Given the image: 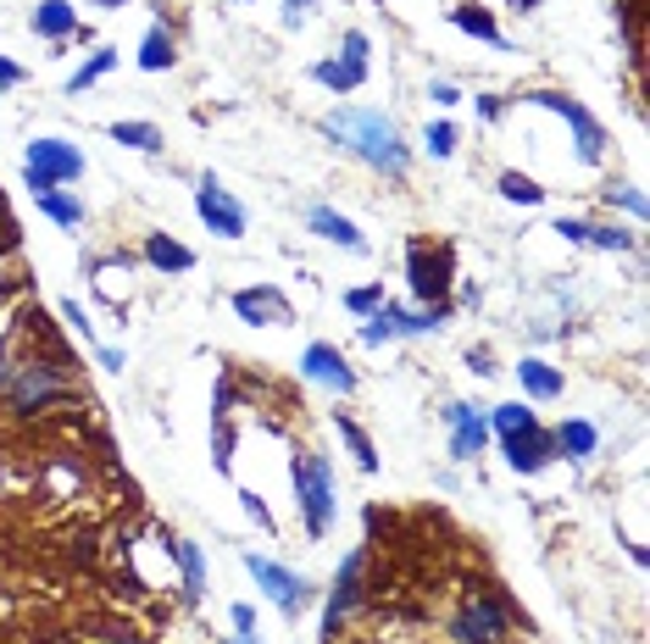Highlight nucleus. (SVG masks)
I'll list each match as a JSON object with an SVG mask.
<instances>
[{
	"label": "nucleus",
	"instance_id": "1",
	"mask_svg": "<svg viewBox=\"0 0 650 644\" xmlns=\"http://www.w3.org/2000/svg\"><path fill=\"white\" fill-rule=\"evenodd\" d=\"M322 134H329L340 150H351L357 162H368L373 173H390V178H406V173H412V150H406L401 128H395L384 112L334 106L329 117H322Z\"/></svg>",
	"mask_w": 650,
	"mask_h": 644
},
{
	"label": "nucleus",
	"instance_id": "2",
	"mask_svg": "<svg viewBox=\"0 0 650 644\" xmlns=\"http://www.w3.org/2000/svg\"><path fill=\"white\" fill-rule=\"evenodd\" d=\"M289 484H295V506H300L306 533L322 539V533H329V522H334V467H329V456L300 450L289 461Z\"/></svg>",
	"mask_w": 650,
	"mask_h": 644
},
{
	"label": "nucleus",
	"instance_id": "3",
	"mask_svg": "<svg viewBox=\"0 0 650 644\" xmlns=\"http://www.w3.org/2000/svg\"><path fill=\"white\" fill-rule=\"evenodd\" d=\"M512 600L501 589H478L462 600V611L451 616V638L456 644H506L512 638Z\"/></svg>",
	"mask_w": 650,
	"mask_h": 644
},
{
	"label": "nucleus",
	"instance_id": "4",
	"mask_svg": "<svg viewBox=\"0 0 650 644\" xmlns=\"http://www.w3.org/2000/svg\"><path fill=\"white\" fill-rule=\"evenodd\" d=\"M445 316H451V305H423V311H406V305H395V300H384L368 322H362V345H390V340H417V334H440L445 329Z\"/></svg>",
	"mask_w": 650,
	"mask_h": 644
},
{
	"label": "nucleus",
	"instance_id": "5",
	"mask_svg": "<svg viewBox=\"0 0 650 644\" xmlns=\"http://www.w3.org/2000/svg\"><path fill=\"white\" fill-rule=\"evenodd\" d=\"M79 173H84V156H79V145H68V139H34L29 156H23V184H29V195H51V189L73 184Z\"/></svg>",
	"mask_w": 650,
	"mask_h": 644
},
{
	"label": "nucleus",
	"instance_id": "6",
	"mask_svg": "<svg viewBox=\"0 0 650 644\" xmlns=\"http://www.w3.org/2000/svg\"><path fill=\"white\" fill-rule=\"evenodd\" d=\"M523 101H528V106L556 112V117L572 128V139H578V162H584V167H595V162L606 156V128H600V117H595V112H584L572 95H561V90H528Z\"/></svg>",
	"mask_w": 650,
	"mask_h": 644
},
{
	"label": "nucleus",
	"instance_id": "7",
	"mask_svg": "<svg viewBox=\"0 0 650 644\" xmlns=\"http://www.w3.org/2000/svg\"><path fill=\"white\" fill-rule=\"evenodd\" d=\"M245 572L256 578V589L283 611V616H300L306 605H311V583L295 572V567H283V561H272V555H256V550H245Z\"/></svg>",
	"mask_w": 650,
	"mask_h": 644
},
{
	"label": "nucleus",
	"instance_id": "8",
	"mask_svg": "<svg viewBox=\"0 0 650 644\" xmlns=\"http://www.w3.org/2000/svg\"><path fill=\"white\" fill-rule=\"evenodd\" d=\"M406 278H412V294L423 300V305H445V294H451V278H456V256L440 245H423V239H412L406 245Z\"/></svg>",
	"mask_w": 650,
	"mask_h": 644
},
{
	"label": "nucleus",
	"instance_id": "9",
	"mask_svg": "<svg viewBox=\"0 0 650 644\" xmlns=\"http://www.w3.org/2000/svg\"><path fill=\"white\" fill-rule=\"evenodd\" d=\"M362 567H368V550H351L345 561H340V572H334V589H329V605H322V644H334L340 638V627H345V616L362 605Z\"/></svg>",
	"mask_w": 650,
	"mask_h": 644
},
{
	"label": "nucleus",
	"instance_id": "10",
	"mask_svg": "<svg viewBox=\"0 0 650 644\" xmlns=\"http://www.w3.org/2000/svg\"><path fill=\"white\" fill-rule=\"evenodd\" d=\"M195 211H200V222H206L217 239H245V206L223 189V178L200 173V184H195Z\"/></svg>",
	"mask_w": 650,
	"mask_h": 644
},
{
	"label": "nucleus",
	"instance_id": "11",
	"mask_svg": "<svg viewBox=\"0 0 650 644\" xmlns=\"http://www.w3.org/2000/svg\"><path fill=\"white\" fill-rule=\"evenodd\" d=\"M56 395H68V378H62L56 367H45V362H29V367H18V378L7 384V401H12V412H40V406H51Z\"/></svg>",
	"mask_w": 650,
	"mask_h": 644
},
{
	"label": "nucleus",
	"instance_id": "12",
	"mask_svg": "<svg viewBox=\"0 0 650 644\" xmlns=\"http://www.w3.org/2000/svg\"><path fill=\"white\" fill-rule=\"evenodd\" d=\"M440 417H445V428H451V456H456V461H478L484 445H489V417H484L478 406H467V401H451Z\"/></svg>",
	"mask_w": 650,
	"mask_h": 644
},
{
	"label": "nucleus",
	"instance_id": "13",
	"mask_svg": "<svg viewBox=\"0 0 650 644\" xmlns=\"http://www.w3.org/2000/svg\"><path fill=\"white\" fill-rule=\"evenodd\" d=\"M300 378H311V384H322V389H334V395H351V389H357V367L345 362V351L322 345V340L300 351Z\"/></svg>",
	"mask_w": 650,
	"mask_h": 644
},
{
	"label": "nucleus",
	"instance_id": "14",
	"mask_svg": "<svg viewBox=\"0 0 650 644\" xmlns=\"http://www.w3.org/2000/svg\"><path fill=\"white\" fill-rule=\"evenodd\" d=\"M506 445V461H512V472H523V478H534L539 467H550L556 461V434L550 428H528V434H512V439H501Z\"/></svg>",
	"mask_w": 650,
	"mask_h": 644
},
{
	"label": "nucleus",
	"instance_id": "15",
	"mask_svg": "<svg viewBox=\"0 0 650 644\" xmlns=\"http://www.w3.org/2000/svg\"><path fill=\"white\" fill-rule=\"evenodd\" d=\"M306 228H311L317 239H329V245H345V250L368 256V239H362V228H357L351 217H340L334 206H311V211H306Z\"/></svg>",
	"mask_w": 650,
	"mask_h": 644
},
{
	"label": "nucleus",
	"instance_id": "16",
	"mask_svg": "<svg viewBox=\"0 0 650 644\" xmlns=\"http://www.w3.org/2000/svg\"><path fill=\"white\" fill-rule=\"evenodd\" d=\"M234 311L245 316V322H289V300L278 294V289H239L234 294Z\"/></svg>",
	"mask_w": 650,
	"mask_h": 644
},
{
	"label": "nucleus",
	"instance_id": "17",
	"mask_svg": "<svg viewBox=\"0 0 650 644\" xmlns=\"http://www.w3.org/2000/svg\"><path fill=\"white\" fill-rule=\"evenodd\" d=\"M34 34L40 40H73V34H84V23H79V12L68 7V0H40L34 7Z\"/></svg>",
	"mask_w": 650,
	"mask_h": 644
},
{
	"label": "nucleus",
	"instance_id": "18",
	"mask_svg": "<svg viewBox=\"0 0 650 644\" xmlns=\"http://www.w3.org/2000/svg\"><path fill=\"white\" fill-rule=\"evenodd\" d=\"M517 378H523V395H534V401H556L567 389V378L550 362H539V356H523L517 362Z\"/></svg>",
	"mask_w": 650,
	"mask_h": 644
},
{
	"label": "nucleus",
	"instance_id": "19",
	"mask_svg": "<svg viewBox=\"0 0 650 644\" xmlns=\"http://www.w3.org/2000/svg\"><path fill=\"white\" fill-rule=\"evenodd\" d=\"M550 434H556V456H567V461H584V456H595V445H600V428L584 423V417H567V423L550 428Z\"/></svg>",
	"mask_w": 650,
	"mask_h": 644
},
{
	"label": "nucleus",
	"instance_id": "20",
	"mask_svg": "<svg viewBox=\"0 0 650 644\" xmlns=\"http://www.w3.org/2000/svg\"><path fill=\"white\" fill-rule=\"evenodd\" d=\"M167 550H173V561L184 572V600H200L206 594V555H200V544L195 539H173Z\"/></svg>",
	"mask_w": 650,
	"mask_h": 644
},
{
	"label": "nucleus",
	"instance_id": "21",
	"mask_svg": "<svg viewBox=\"0 0 650 644\" xmlns=\"http://www.w3.org/2000/svg\"><path fill=\"white\" fill-rule=\"evenodd\" d=\"M311 79H317L322 90H329V95H340V101H345L351 90H362V84H368V67H351V62H340V56H334V62H317V67H311Z\"/></svg>",
	"mask_w": 650,
	"mask_h": 644
},
{
	"label": "nucleus",
	"instance_id": "22",
	"mask_svg": "<svg viewBox=\"0 0 650 644\" xmlns=\"http://www.w3.org/2000/svg\"><path fill=\"white\" fill-rule=\"evenodd\" d=\"M145 261H151L156 272H189V267H195V250L178 245V239H167V233H151V239H145Z\"/></svg>",
	"mask_w": 650,
	"mask_h": 644
},
{
	"label": "nucleus",
	"instance_id": "23",
	"mask_svg": "<svg viewBox=\"0 0 650 644\" xmlns=\"http://www.w3.org/2000/svg\"><path fill=\"white\" fill-rule=\"evenodd\" d=\"M178 62V45H173V34L156 23V29H145V40H140V67L145 73H167Z\"/></svg>",
	"mask_w": 650,
	"mask_h": 644
},
{
	"label": "nucleus",
	"instance_id": "24",
	"mask_svg": "<svg viewBox=\"0 0 650 644\" xmlns=\"http://www.w3.org/2000/svg\"><path fill=\"white\" fill-rule=\"evenodd\" d=\"M451 23H456L462 34H473V40H484V45H495V51H506V34L495 29V18H489L484 7H456V12H451Z\"/></svg>",
	"mask_w": 650,
	"mask_h": 644
},
{
	"label": "nucleus",
	"instance_id": "25",
	"mask_svg": "<svg viewBox=\"0 0 650 644\" xmlns=\"http://www.w3.org/2000/svg\"><path fill=\"white\" fill-rule=\"evenodd\" d=\"M334 428H340V439L351 445L357 467H362V472H379V450H373V439L362 434V423H357V417H345V412H334Z\"/></svg>",
	"mask_w": 650,
	"mask_h": 644
},
{
	"label": "nucleus",
	"instance_id": "26",
	"mask_svg": "<svg viewBox=\"0 0 650 644\" xmlns=\"http://www.w3.org/2000/svg\"><path fill=\"white\" fill-rule=\"evenodd\" d=\"M539 417L523 406V401H506V406H495L489 412V434H501V439H512V434H528Z\"/></svg>",
	"mask_w": 650,
	"mask_h": 644
},
{
	"label": "nucleus",
	"instance_id": "27",
	"mask_svg": "<svg viewBox=\"0 0 650 644\" xmlns=\"http://www.w3.org/2000/svg\"><path fill=\"white\" fill-rule=\"evenodd\" d=\"M112 139L128 145V150H145V156L162 150V128L156 123H112Z\"/></svg>",
	"mask_w": 650,
	"mask_h": 644
},
{
	"label": "nucleus",
	"instance_id": "28",
	"mask_svg": "<svg viewBox=\"0 0 650 644\" xmlns=\"http://www.w3.org/2000/svg\"><path fill=\"white\" fill-rule=\"evenodd\" d=\"M112 67H117V51H112V45H101V51H95V56H90V62H84V67H79L73 79H68V95H79V90L101 84V79H106Z\"/></svg>",
	"mask_w": 650,
	"mask_h": 644
},
{
	"label": "nucleus",
	"instance_id": "29",
	"mask_svg": "<svg viewBox=\"0 0 650 644\" xmlns=\"http://www.w3.org/2000/svg\"><path fill=\"white\" fill-rule=\"evenodd\" d=\"M34 200H40V211H45L51 222H62V228H79V222H84V200H73V195H62V189L34 195Z\"/></svg>",
	"mask_w": 650,
	"mask_h": 644
},
{
	"label": "nucleus",
	"instance_id": "30",
	"mask_svg": "<svg viewBox=\"0 0 650 644\" xmlns=\"http://www.w3.org/2000/svg\"><path fill=\"white\" fill-rule=\"evenodd\" d=\"M501 195H506L512 206H539V200H545V189H539L528 173H501Z\"/></svg>",
	"mask_w": 650,
	"mask_h": 644
},
{
	"label": "nucleus",
	"instance_id": "31",
	"mask_svg": "<svg viewBox=\"0 0 650 644\" xmlns=\"http://www.w3.org/2000/svg\"><path fill=\"white\" fill-rule=\"evenodd\" d=\"M423 150H429L434 162L456 156V123H429V134H423Z\"/></svg>",
	"mask_w": 650,
	"mask_h": 644
},
{
	"label": "nucleus",
	"instance_id": "32",
	"mask_svg": "<svg viewBox=\"0 0 650 644\" xmlns=\"http://www.w3.org/2000/svg\"><path fill=\"white\" fill-rule=\"evenodd\" d=\"M584 245H595V250H633L639 239H633V233H622V228H589V233H584Z\"/></svg>",
	"mask_w": 650,
	"mask_h": 644
},
{
	"label": "nucleus",
	"instance_id": "33",
	"mask_svg": "<svg viewBox=\"0 0 650 644\" xmlns=\"http://www.w3.org/2000/svg\"><path fill=\"white\" fill-rule=\"evenodd\" d=\"M384 305V283H368V289H351L345 294V311H357V316H373Z\"/></svg>",
	"mask_w": 650,
	"mask_h": 644
},
{
	"label": "nucleus",
	"instance_id": "34",
	"mask_svg": "<svg viewBox=\"0 0 650 644\" xmlns=\"http://www.w3.org/2000/svg\"><path fill=\"white\" fill-rule=\"evenodd\" d=\"M340 62H351V67H368V34H362V29H351V34L340 40Z\"/></svg>",
	"mask_w": 650,
	"mask_h": 644
},
{
	"label": "nucleus",
	"instance_id": "35",
	"mask_svg": "<svg viewBox=\"0 0 650 644\" xmlns=\"http://www.w3.org/2000/svg\"><path fill=\"white\" fill-rule=\"evenodd\" d=\"M239 506H245V517H256V522H261V528H267V533H272V528H278V522H272V511H267V500H261V495H256V489H239Z\"/></svg>",
	"mask_w": 650,
	"mask_h": 644
},
{
	"label": "nucleus",
	"instance_id": "36",
	"mask_svg": "<svg viewBox=\"0 0 650 644\" xmlns=\"http://www.w3.org/2000/svg\"><path fill=\"white\" fill-rule=\"evenodd\" d=\"M62 316H68V322H73V329H79V334H84V340H95V322H90V311H84V305H79V300H62Z\"/></svg>",
	"mask_w": 650,
	"mask_h": 644
},
{
	"label": "nucleus",
	"instance_id": "37",
	"mask_svg": "<svg viewBox=\"0 0 650 644\" xmlns=\"http://www.w3.org/2000/svg\"><path fill=\"white\" fill-rule=\"evenodd\" d=\"M311 7H317V0H283V29H300Z\"/></svg>",
	"mask_w": 650,
	"mask_h": 644
},
{
	"label": "nucleus",
	"instance_id": "38",
	"mask_svg": "<svg viewBox=\"0 0 650 644\" xmlns=\"http://www.w3.org/2000/svg\"><path fill=\"white\" fill-rule=\"evenodd\" d=\"M23 79H29V73H23L18 62H7V56H0V90H18Z\"/></svg>",
	"mask_w": 650,
	"mask_h": 644
},
{
	"label": "nucleus",
	"instance_id": "39",
	"mask_svg": "<svg viewBox=\"0 0 650 644\" xmlns=\"http://www.w3.org/2000/svg\"><path fill=\"white\" fill-rule=\"evenodd\" d=\"M429 101H434V106H456V101H462V90H456V84H434V90H429Z\"/></svg>",
	"mask_w": 650,
	"mask_h": 644
},
{
	"label": "nucleus",
	"instance_id": "40",
	"mask_svg": "<svg viewBox=\"0 0 650 644\" xmlns=\"http://www.w3.org/2000/svg\"><path fill=\"white\" fill-rule=\"evenodd\" d=\"M617 206L633 211V217H644V195H639V189H617Z\"/></svg>",
	"mask_w": 650,
	"mask_h": 644
},
{
	"label": "nucleus",
	"instance_id": "41",
	"mask_svg": "<svg viewBox=\"0 0 650 644\" xmlns=\"http://www.w3.org/2000/svg\"><path fill=\"white\" fill-rule=\"evenodd\" d=\"M467 367H473L478 378H489V373H495V356H489V351H467Z\"/></svg>",
	"mask_w": 650,
	"mask_h": 644
},
{
	"label": "nucleus",
	"instance_id": "42",
	"mask_svg": "<svg viewBox=\"0 0 650 644\" xmlns=\"http://www.w3.org/2000/svg\"><path fill=\"white\" fill-rule=\"evenodd\" d=\"M95 356H101V367H112V373H123V351H112V345H95Z\"/></svg>",
	"mask_w": 650,
	"mask_h": 644
},
{
	"label": "nucleus",
	"instance_id": "43",
	"mask_svg": "<svg viewBox=\"0 0 650 644\" xmlns=\"http://www.w3.org/2000/svg\"><path fill=\"white\" fill-rule=\"evenodd\" d=\"M234 627H239V633H256V611H250V605H234Z\"/></svg>",
	"mask_w": 650,
	"mask_h": 644
},
{
	"label": "nucleus",
	"instance_id": "44",
	"mask_svg": "<svg viewBox=\"0 0 650 644\" xmlns=\"http://www.w3.org/2000/svg\"><path fill=\"white\" fill-rule=\"evenodd\" d=\"M478 117H501V101L495 95H478Z\"/></svg>",
	"mask_w": 650,
	"mask_h": 644
},
{
	"label": "nucleus",
	"instance_id": "45",
	"mask_svg": "<svg viewBox=\"0 0 650 644\" xmlns=\"http://www.w3.org/2000/svg\"><path fill=\"white\" fill-rule=\"evenodd\" d=\"M228 644H256V633H234V638H228Z\"/></svg>",
	"mask_w": 650,
	"mask_h": 644
},
{
	"label": "nucleus",
	"instance_id": "46",
	"mask_svg": "<svg viewBox=\"0 0 650 644\" xmlns=\"http://www.w3.org/2000/svg\"><path fill=\"white\" fill-rule=\"evenodd\" d=\"M512 7H517V12H528V7H539V0H512Z\"/></svg>",
	"mask_w": 650,
	"mask_h": 644
},
{
	"label": "nucleus",
	"instance_id": "47",
	"mask_svg": "<svg viewBox=\"0 0 650 644\" xmlns=\"http://www.w3.org/2000/svg\"><path fill=\"white\" fill-rule=\"evenodd\" d=\"M101 7H123V0H101Z\"/></svg>",
	"mask_w": 650,
	"mask_h": 644
},
{
	"label": "nucleus",
	"instance_id": "48",
	"mask_svg": "<svg viewBox=\"0 0 650 644\" xmlns=\"http://www.w3.org/2000/svg\"><path fill=\"white\" fill-rule=\"evenodd\" d=\"M0 294H7V272H0Z\"/></svg>",
	"mask_w": 650,
	"mask_h": 644
}]
</instances>
